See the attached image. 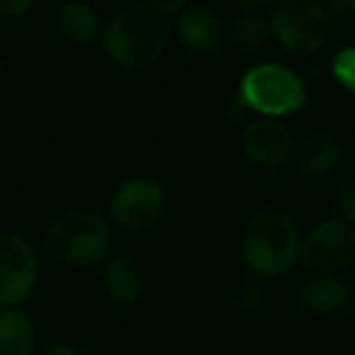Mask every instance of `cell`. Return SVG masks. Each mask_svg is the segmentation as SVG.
I'll return each mask as SVG.
<instances>
[{
	"label": "cell",
	"instance_id": "obj_22",
	"mask_svg": "<svg viewBox=\"0 0 355 355\" xmlns=\"http://www.w3.org/2000/svg\"><path fill=\"white\" fill-rule=\"evenodd\" d=\"M148 6L150 8H154L156 12H160V15H164L166 19L171 17V15H181V10L187 6L183 0H171V2H162V0H152V2H148Z\"/></svg>",
	"mask_w": 355,
	"mask_h": 355
},
{
	"label": "cell",
	"instance_id": "obj_3",
	"mask_svg": "<svg viewBox=\"0 0 355 355\" xmlns=\"http://www.w3.org/2000/svg\"><path fill=\"white\" fill-rule=\"evenodd\" d=\"M50 254L73 266L102 262L112 245L110 227L94 210H69L60 214L46 233Z\"/></svg>",
	"mask_w": 355,
	"mask_h": 355
},
{
	"label": "cell",
	"instance_id": "obj_10",
	"mask_svg": "<svg viewBox=\"0 0 355 355\" xmlns=\"http://www.w3.org/2000/svg\"><path fill=\"white\" fill-rule=\"evenodd\" d=\"M179 40L196 52H214L223 44V23L218 15L204 4H189L177 15Z\"/></svg>",
	"mask_w": 355,
	"mask_h": 355
},
{
	"label": "cell",
	"instance_id": "obj_7",
	"mask_svg": "<svg viewBox=\"0 0 355 355\" xmlns=\"http://www.w3.org/2000/svg\"><path fill=\"white\" fill-rule=\"evenodd\" d=\"M302 260L316 272L331 275L347 268L355 260V229L347 220H324L302 241Z\"/></svg>",
	"mask_w": 355,
	"mask_h": 355
},
{
	"label": "cell",
	"instance_id": "obj_23",
	"mask_svg": "<svg viewBox=\"0 0 355 355\" xmlns=\"http://www.w3.org/2000/svg\"><path fill=\"white\" fill-rule=\"evenodd\" d=\"M48 355H79V352L71 345V343H56Z\"/></svg>",
	"mask_w": 355,
	"mask_h": 355
},
{
	"label": "cell",
	"instance_id": "obj_17",
	"mask_svg": "<svg viewBox=\"0 0 355 355\" xmlns=\"http://www.w3.org/2000/svg\"><path fill=\"white\" fill-rule=\"evenodd\" d=\"M331 27L345 35H355V0H333L324 4Z\"/></svg>",
	"mask_w": 355,
	"mask_h": 355
},
{
	"label": "cell",
	"instance_id": "obj_13",
	"mask_svg": "<svg viewBox=\"0 0 355 355\" xmlns=\"http://www.w3.org/2000/svg\"><path fill=\"white\" fill-rule=\"evenodd\" d=\"M56 25L64 40L79 46L96 42L100 33V21L96 10L83 2H69L60 6L56 12Z\"/></svg>",
	"mask_w": 355,
	"mask_h": 355
},
{
	"label": "cell",
	"instance_id": "obj_6",
	"mask_svg": "<svg viewBox=\"0 0 355 355\" xmlns=\"http://www.w3.org/2000/svg\"><path fill=\"white\" fill-rule=\"evenodd\" d=\"M37 283V256L29 241L12 231H0V308H19Z\"/></svg>",
	"mask_w": 355,
	"mask_h": 355
},
{
	"label": "cell",
	"instance_id": "obj_8",
	"mask_svg": "<svg viewBox=\"0 0 355 355\" xmlns=\"http://www.w3.org/2000/svg\"><path fill=\"white\" fill-rule=\"evenodd\" d=\"M164 210V191L150 177L123 181L110 196L108 212L116 225L129 231H141L158 220Z\"/></svg>",
	"mask_w": 355,
	"mask_h": 355
},
{
	"label": "cell",
	"instance_id": "obj_9",
	"mask_svg": "<svg viewBox=\"0 0 355 355\" xmlns=\"http://www.w3.org/2000/svg\"><path fill=\"white\" fill-rule=\"evenodd\" d=\"M291 133L275 119H256L241 133L245 156L260 166L281 164L291 154Z\"/></svg>",
	"mask_w": 355,
	"mask_h": 355
},
{
	"label": "cell",
	"instance_id": "obj_24",
	"mask_svg": "<svg viewBox=\"0 0 355 355\" xmlns=\"http://www.w3.org/2000/svg\"><path fill=\"white\" fill-rule=\"evenodd\" d=\"M2 69H4V60H2V56H0V75H2Z\"/></svg>",
	"mask_w": 355,
	"mask_h": 355
},
{
	"label": "cell",
	"instance_id": "obj_20",
	"mask_svg": "<svg viewBox=\"0 0 355 355\" xmlns=\"http://www.w3.org/2000/svg\"><path fill=\"white\" fill-rule=\"evenodd\" d=\"M31 8H33V4L29 0H0V19H6V21L21 19Z\"/></svg>",
	"mask_w": 355,
	"mask_h": 355
},
{
	"label": "cell",
	"instance_id": "obj_14",
	"mask_svg": "<svg viewBox=\"0 0 355 355\" xmlns=\"http://www.w3.org/2000/svg\"><path fill=\"white\" fill-rule=\"evenodd\" d=\"M33 322L21 308L0 312V355L33 354Z\"/></svg>",
	"mask_w": 355,
	"mask_h": 355
},
{
	"label": "cell",
	"instance_id": "obj_12",
	"mask_svg": "<svg viewBox=\"0 0 355 355\" xmlns=\"http://www.w3.org/2000/svg\"><path fill=\"white\" fill-rule=\"evenodd\" d=\"M104 289L110 300L119 304H133L144 289V279L137 264L127 256H114L104 270Z\"/></svg>",
	"mask_w": 355,
	"mask_h": 355
},
{
	"label": "cell",
	"instance_id": "obj_5",
	"mask_svg": "<svg viewBox=\"0 0 355 355\" xmlns=\"http://www.w3.org/2000/svg\"><path fill=\"white\" fill-rule=\"evenodd\" d=\"M270 23L281 46L295 56L314 54L331 33L329 15L314 0H285L275 4Z\"/></svg>",
	"mask_w": 355,
	"mask_h": 355
},
{
	"label": "cell",
	"instance_id": "obj_19",
	"mask_svg": "<svg viewBox=\"0 0 355 355\" xmlns=\"http://www.w3.org/2000/svg\"><path fill=\"white\" fill-rule=\"evenodd\" d=\"M264 291H266V287H264V281L262 279H250V281H245L243 287H241V291H239L241 304L248 310L258 308L262 304V300H264Z\"/></svg>",
	"mask_w": 355,
	"mask_h": 355
},
{
	"label": "cell",
	"instance_id": "obj_15",
	"mask_svg": "<svg viewBox=\"0 0 355 355\" xmlns=\"http://www.w3.org/2000/svg\"><path fill=\"white\" fill-rule=\"evenodd\" d=\"M300 300L308 310L318 312V314H329L347 304L349 291L343 285V281L322 275V277L310 279L308 283L302 285Z\"/></svg>",
	"mask_w": 355,
	"mask_h": 355
},
{
	"label": "cell",
	"instance_id": "obj_1",
	"mask_svg": "<svg viewBox=\"0 0 355 355\" xmlns=\"http://www.w3.org/2000/svg\"><path fill=\"white\" fill-rule=\"evenodd\" d=\"M171 40V23L154 8L133 6L112 17L102 33L108 58L123 69H144L152 64Z\"/></svg>",
	"mask_w": 355,
	"mask_h": 355
},
{
	"label": "cell",
	"instance_id": "obj_16",
	"mask_svg": "<svg viewBox=\"0 0 355 355\" xmlns=\"http://www.w3.org/2000/svg\"><path fill=\"white\" fill-rule=\"evenodd\" d=\"M272 33V23L262 15H243L235 21L231 37L243 50L260 48Z\"/></svg>",
	"mask_w": 355,
	"mask_h": 355
},
{
	"label": "cell",
	"instance_id": "obj_18",
	"mask_svg": "<svg viewBox=\"0 0 355 355\" xmlns=\"http://www.w3.org/2000/svg\"><path fill=\"white\" fill-rule=\"evenodd\" d=\"M331 71L343 87L355 94V46H347L333 56Z\"/></svg>",
	"mask_w": 355,
	"mask_h": 355
},
{
	"label": "cell",
	"instance_id": "obj_21",
	"mask_svg": "<svg viewBox=\"0 0 355 355\" xmlns=\"http://www.w3.org/2000/svg\"><path fill=\"white\" fill-rule=\"evenodd\" d=\"M341 210L349 225H355V179L347 181L341 191Z\"/></svg>",
	"mask_w": 355,
	"mask_h": 355
},
{
	"label": "cell",
	"instance_id": "obj_25",
	"mask_svg": "<svg viewBox=\"0 0 355 355\" xmlns=\"http://www.w3.org/2000/svg\"><path fill=\"white\" fill-rule=\"evenodd\" d=\"M352 304H354V314H355V291H354V300H352Z\"/></svg>",
	"mask_w": 355,
	"mask_h": 355
},
{
	"label": "cell",
	"instance_id": "obj_4",
	"mask_svg": "<svg viewBox=\"0 0 355 355\" xmlns=\"http://www.w3.org/2000/svg\"><path fill=\"white\" fill-rule=\"evenodd\" d=\"M239 102L264 116H285L306 106L308 89L304 79L291 69L262 62L241 77Z\"/></svg>",
	"mask_w": 355,
	"mask_h": 355
},
{
	"label": "cell",
	"instance_id": "obj_11",
	"mask_svg": "<svg viewBox=\"0 0 355 355\" xmlns=\"http://www.w3.org/2000/svg\"><path fill=\"white\" fill-rule=\"evenodd\" d=\"M339 158H341L339 146L331 137L316 133V135L306 137L297 146L293 162L302 175L322 177V175H329L337 166Z\"/></svg>",
	"mask_w": 355,
	"mask_h": 355
},
{
	"label": "cell",
	"instance_id": "obj_2",
	"mask_svg": "<svg viewBox=\"0 0 355 355\" xmlns=\"http://www.w3.org/2000/svg\"><path fill=\"white\" fill-rule=\"evenodd\" d=\"M302 250L295 220L277 208L260 210L252 216L243 235V260L258 277H279L287 272Z\"/></svg>",
	"mask_w": 355,
	"mask_h": 355
}]
</instances>
